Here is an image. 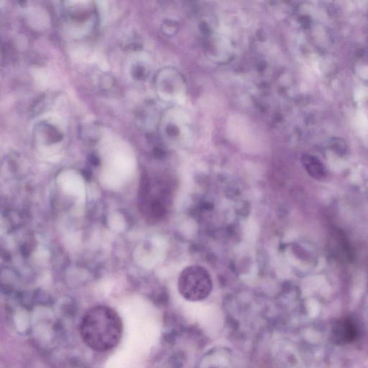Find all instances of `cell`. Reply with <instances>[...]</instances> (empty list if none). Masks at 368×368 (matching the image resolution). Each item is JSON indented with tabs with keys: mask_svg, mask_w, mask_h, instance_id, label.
I'll return each mask as SVG.
<instances>
[{
	"mask_svg": "<svg viewBox=\"0 0 368 368\" xmlns=\"http://www.w3.org/2000/svg\"><path fill=\"white\" fill-rule=\"evenodd\" d=\"M80 335L87 346L96 352L109 351L119 343L122 333L120 317L112 308L98 306L82 318Z\"/></svg>",
	"mask_w": 368,
	"mask_h": 368,
	"instance_id": "6da1fadb",
	"label": "cell"
},
{
	"mask_svg": "<svg viewBox=\"0 0 368 368\" xmlns=\"http://www.w3.org/2000/svg\"><path fill=\"white\" fill-rule=\"evenodd\" d=\"M213 288L210 272L198 264L186 267L180 272L178 290L180 295L190 302H201L208 298Z\"/></svg>",
	"mask_w": 368,
	"mask_h": 368,
	"instance_id": "7a4b0ae2",
	"label": "cell"
},
{
	"mask_svg": "<svg viewBox=\"0 0 368 368\" xmlns=\"http://www.w3.org/2000/svg\"><path fill=\"white\" fill-rule=\"evenodd\" d=\"M198 368H234L230 353L222 348H215L204 356Z\"/></svg>",
	"mask_w": 368,
	"mask_h": 368,
	"instance_id": "3957f363",
	"label": "cell"
},
{
	"mask_svg": "<svg viewBox=\"0 0 368 368\" xmlns=\"http://www.w3.org/2000/svg\"><path fill=\"white\" fill-rule=\"evenodd\" d=\"M305 168L312 176L320 178L324 176V168L318 159L313 156H306L303 158Z\"/></svg>",
	"mask_w": 368,
	"mask_h": 368,
	"instance_id": "277c9868",
	"label": "cell"
}]
</instances>
